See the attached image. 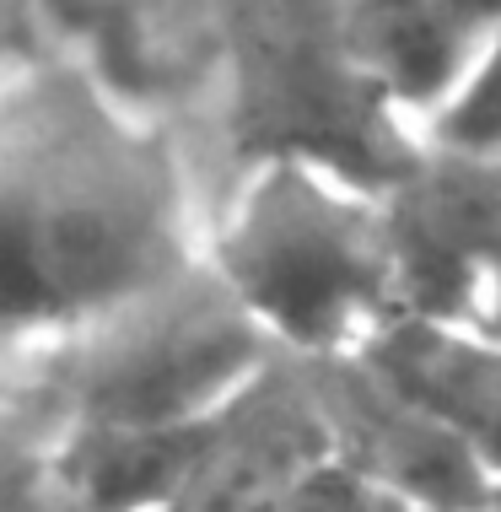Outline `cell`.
<instances>
[{
    "instance_id": "cell-3",
    "label": "cell",
    "mask_w": 501,
    "mask_h": 512,
    "mask_svg": "<svg viewBox=\"0 0 501 512\" xmlns=\"http://www.w3.org/2000/svg\"><path fill=\"white\" fill-rule=\"evenodd\" d=\"M200 259L281 356H356L399 318L378 189L275 157L211 200Z\"/></svg>"
},
{
    "instance_id": "cell-8",
    "label": "cell",
    "mask_w": 501,
    "mask_h": 512,
    "mask_svg": "<svg viewBox=\"0 0 501 512\" xmlns=\"http://www.w3.org/2000/svg\"><path fill=\"white\" fill-rule=\"evenodd\" d=\"M361 356H372L399 389L421 399L491 475V486H501V340L469 324L394 318Z\"/></svg>"
},
{
    "instance_id": "cell-7",
    "label": "cell",
    "mask_w": 501,
    "mask_h": 512,
    "mask_svg": "<svg viewBox=\"0 0 501 512\" xmlns=\"http://www.w3.org/2000/svg\"><path fill=\"white\" fill-rule=\"evenodd\" d=\"M351 22L372 76L426 135L485 60L501 27V0H351Z\"/></svg>"
},
{
    "instance_id": "cell-4",
    "label": "cell",
    "mask_w": 501,
    "mask_h": 512,
    "mask_svg": "<svg viewBox=\"0 0 501 512\" xmlns=\"http://www.w3.org/2000/svg\"><path fill=\"white\" fill-rule=\"evenodd\" d=\"M281 362L200 254L103 308L54 356L49 394L81 448H157Z\"/></svg>"
},
{
    "instance_id": "cell-9",
    "label": "cell",
    "mask_w": 501,
    "mask_h": 512,
    "mask_svg": "<svg viewBox=\"0 0 501 512\" xmlns=\"http://www.w3.org/2000/svg\"><path fill=\"white\" fill-rule=\"evenodd\" d=\"M0 512H81L71 426L49 389L0 399Z\"/></svg>"
},
{
    "instance_id": "cell-6",
    "label": "cell",
    "mask_w": 501,
    "mask_h": 512,
    "mask_svg": "<svg viewBox=\"0 0 501 512\" xmlns=\"http://www.w3.org/2000/svg\"><path fill=\"white\" fill-rule=\"evenodd\" d=\"M302 367L324 415L334 464L415 512H480L491 502V475L372 356H324Z\"/></svg>"
},
{
    "instance_id": "cell-13",
    "label": "cell",
    "mask_w": 501,
    "mask_h": 512,
    "mask_svg": "<svg viewBox=\"0 0 501 512\" xmlns=\"http://www.w3.org/2000/svg\"><path fill=\"white\" fill-rule=\"evenodd\" d=\"M464 324L501 340V254H496V265H491V275H485V286H480V297H475V308H469Z\"/></svg>"
},
{
    "instance_id": "cell-5",
    "label": "cell",
    "mask_w": 501,
    "mask_h": 512,
    "mask_svg": "<svg viewBox=\"0 0 501 512\" xmlns=\"http://www.w3.org/2000/svg\"><path fill=\"white\" fill-rule=\"evenodd\" d=\"M378 205L399 318L464 324L501 254V151L426 135Z\"/></svg>"
},
{
    "instance_id": "cell-12",
    "label": "cell",
    "mask_w": 501,
    "mask_h": 512,
    "mask_svg": "<svg viewBox=\"0 0 501 512\" xmlns=\"http://www.w3.org/2000/svg\"><path fill=\"white\" fill-rule=\"evenodd\" d=\"M38 22H44V0H0V65Z\"/></svg>"
},
{
    "instance_id": "cell-1",
    "label": "cell",
    "mask_w": 501,
    "mask_h": 512,
    "mask_svg": "<svg viewBox=\"0 0 501 512\" xmlns=\"http://www.w3.org/2000/svg\"><path fill=\"white\" fill-rule=\"evenodd\" d=\"M205 200L178 146L44 22L0 65V399L119 297L200 254Z\"/></svg>"
},
{
    "instance_id": "cell-11",
    "label": "cell",
    "mask_w": 501,
    "mask_h": 512,
    "mask_svg": "<svg viewBox=\"0 0 501 512\" xmlns=\"http://www.w3.org/2000/svg\"><path fill=\"white\" fill-rule=\"evenodd\" d=\"M264 512H415V507L394 502L388 491L367 486V480L351 475L345 464L324 459V464H313L302 480H291Z\"/></svg>"
},
{
    "instance_id": "cell-2",
    "label": "cell",
    "mask_w": 501,
    "mask_h": 512,
    "mask_svg": "<svg viewBox=\"0 0 501 512\" xmlns=\"http://www.w3.org/2000/svg\"><path fill=\"white\" fill-rule=\"evenodd\" d=\"M167 141L211 211L232 178L275 157L383 189L426 135L372 76L351 0H200Z\"/></svg>"
},
{
    "instance_id": "cell-10",
    "label": "cell",
    "mask_w": 501,
    "mask_h": 512,
    "mask_svg": "<svg viewBox=\"0 0 501 512\" xmlns=\"http://www.w3.org/2000/svg\"><path fill=\"white\" fill-rule=\"evenodd\" d=\"M426 135L431 141H453V146H475V151H501V27L491 49H485V60L475 65V76L426 124Z\"/></svg>"
},
{
    "instance_id": "cell-14",
    "label": "cell",
    "mask_w": 501,
    "mask_h": 512,
    "mask_svg": "<svg viewBox=\"0 0 501 512\" xmlns=\"http://www.w3.org/2000/svg\"><path fill=\"white\" fill-rule=\"evenodd\" d=\"M480 512H501V486H496V491H491V502H485V507H480Z\"/></svg>"
}]
</instances>
